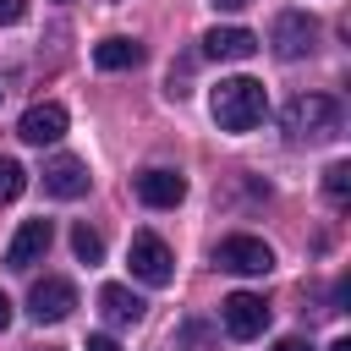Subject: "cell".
<instances>
[{
	"mask_svg": "<svg viewBox=\"0 0 351 351\" xmlns=\"http://www.w3.org/2000/svg\"><path fill=\"white\" fill-rule=\"evenodd\" d=\"M208 110H214L219 132H252L269 115V93L258 77H219L208 93Z\"/></svg>",
	"mask_w": 351,
	"mask_h": 351,
	"instance_id": "1",
	"label": "cell"
},
{
	"mask_svg": "<svg viewBox=\"0 0 351 351\" xmlns=\"http://www.w3.org/2000/svg\"><path fill=\"white\" fill-rule=\"evenodd\" d=\"M280 126H285L296 143L335 137V132H340V104H335L329 93H296V99L280 110Z\"/></svg>",
	"mask_w": 351,
	"mask_h": 351,
	"instance_id": "2",
	"label": "cell"
},
{
	"mask_svg": "<svg viewBox=\"0 0 351 351\" xmlns=\"http://www.w3.org/2000/svg\"><path fill=\"white\" fill-rule=\"evenodd\" d=\"M126 263H132V274H137L143 285H170V280H176V252H170L154 230H137V236H132Z\"/></svg>",
	"mask_w": 351,
	"mask_h": 351,
	"instance_id": "3",
	"label": "cell"
},
{
	"mask_svg": "<svg viewBox=\"0 0 351 351\" xmlns=\"http://www.w3.org/2000/svg\"><path fill=\"white\" fill-rule=\"evenodd\" d=\"M219 324H225L236 340H258V335L269 329V302L252 296V291H230V296L219 302Z\"/></svg>",
	"mask_w": 351,
	"mask_h": 351,
	"instance_id": "4",
	"label": "cell"
},
{
	"mask_svg": "<svg viewBox=\"0 0 351 351\" xmlns=\"http://www.w3.org/2000/svg\"><path fill=\"white\" fill-rule=\"evenodd\" d=\"M214 263L230 269V274H269V269H274V252H269V241H258V236H225V241L214 247Z\"/></svg>",
	"mask_w": 351,
	"mask_h": 351,
	"instance_id": "5",
	"label": "cell"
},
{
	"mask_svg": "<svg viewBox=\"0 0 351 351\" xmlns=\"http://www.w3.org/2000/svg\"><path fill=\"white\" fill-rule=\"evenodd\" d=\"M313 38H318V22H313L307 11H280L274 27H269V44H274L280 60H302V55L313 49Z\"/></svg>",
	"mask_w": 351,
	"mask_h": 351,
	"instance_id": "6",
	"label": "cell"
},
{
	"mask_svg": "<svg viewBox=\"0 0 351 351\" xmlns=\"http://www.w3.org/2000/svg\"><path fill=\"white\" fill-rule=\"evenodd\" d=\"M71 307H77V285L60 280V274H44V280L27 291V313H33L38 324H60V318H71Z\"/></svg>",
	"mask_w": 351,
	"mask_h": 351,
	"instance_id": "7",
	"label": "cell"
},
{
	"mask_svg": "<svg viewBox=\"0 0 351 351\" xmlns=\"http://www.w3.org/2000/svg\"><path fill=\"white\" fill-rule=\"evenodd\" d=\"M49 241H55V225H49V219H22V230H16L11 247H5V269H33V263L49 252Z\"/></svg>",
	"mask_w": 351,
	"mask_h": 351,
	"instance_id": "8",
	"label": "cell"
},
{
	"mask_svg": "<svg viewBox=\"0 0 351 351\" xmlns=\"http://www.w3.org/2000/svg\"><path fill=\"white\" fill-rule=\"evenodd\" d=\"M132 186H137V197H143L148 208H176V203L186 197V181H181V170H165V165H154V170L132 176Z\"/></svg>",
	"mask_w": 351,
	"mask_h": 351,
	"instance_id": "9",
	"label": "cell"
},
{
	"mask_svg": "<svg viewBox=\"0 0 351 351\" xmlns=\"http://www.w3.org/2000/svg\"><path fill=\"white\" fill-rule=\"evenodd\" d=\"M16 137H22V143H38V148H44V143H60V137H66V110H60V104H33V110L16 121Z\"/></svg>",
	"mask_w": 351,
	"mask_h": 351,
	"instance_id": "10",
	"label": "cell"
},
{
	"mask_svg": "<svg viewBox=\"0 0 351 351\" xmlns=\"http://www.w3.org/2000/svg\"><path fill=\"white\" fill-rule=\"evenodd\" d=\"M44 192H49V197H82V192H88V165L71 159V154L49 159V165H44Z\"/></svg>",
	"mask_w": 351,
	"mask_h": 351,
	"instance_id": "11",
	"label": "cell"
},
{
	"mask_svg": "<svg viewBox=\"0 0 351 351\" xmlns=\"http://www.w3.org/2000/svg\"><path fill=\"white\" fill-rule=\"evenodd\" d=\"M203 55H214V60H247V55H258V33H247V27H208L203 33Z\"/></svg>",
	"mask_w": 351,
	"mask_h": 351,
	"instance_id": "12",
	"label": "cell"
},
{
	"mask_svg": "<svg viewBox=\"0 0 351 351\" xmlns=\"http://www.w3.org/2000/svg\"><path fill=\"white\" fill-rule=\"evenodd\" d=\"M93 66L99 71H132V66H143V44L137 38H104V44H93Z\"/></svg>",
	"mask_w": 351,
	"mask_h": 351,
	"instance_id": "13",
	"label": "cell"
},
{
	"mask_svg": "<svg viewBox=\"0 0 351 351\" xmlns=\"http://www.w3.org/2000/svg\"><path fill=\"white\" fill-rule=\"evenodd\" d=\"M99 307H104L110 324H137L143 318V296L126 291V285H99Z\"/></svg>",
	"mask_w": 351,
	"mask_h": 351,
	"instance_id": "14",
	"label": "cell"
},
{
	"mask_svg": "<svg viewBox=\"0 0 351 351\" xmlns=\"http://www.w3.org/2000/svg\"><path fill=\"white\" fill-rule=\"evenodd\" d=\"M71 252H77L82 263H99V258H104V236H99L93 225H77V230H71Z\"/></svg>",
	"mask_w": 351,
	"mask_h": 351,
	"instance_id": "15",
	"label": "cell"
},
{
	"mask_svg": "<svg viewBox=\"0 0 351 351\" xmlns=\"http://www.w3.org/2000/svg\"><path fill=\"white\" fill-rule=\"evenodd\" d=\"M27 192V170L16 159H0V203H16Z\"/></svg>",
	"mask_w": 351,
	"mask_h": 351,
	"instance_id": "16",
	"label": "cell"
},
{
	"mask_svg": "<svg viewBox=\"0 0 351 351\" xmlns=\"http://www.w3.org/2000/svg\"><path fill=\"white\" fill-rule=\"evenodd\" d=\"M324 192H329V203H346V197H351V165H346V159H335V165L324 170Z\"/></svg>",
	"mask_w": 351,
	"mask_h": 351,
	"instance_id": "17",
	"label": "cell"
},
{
	"mask_svg": "<svg viewBox=\"0 0 351 351\" xmlns=\"http://www.w3.org/2000/svg\"><path fill=\"white\" fill-rule=\"evenodd\" d=\"M27 16V0H0V22L11 27V22H22Z\"/></svg>",
	"mask_w": 351,
	"mask_h": 351,
	"instance_id": "18",
	"label": "cell"
},
{
	"mask_svg": "<svg viewBox=\"0 0 351 351\" xmlns=\"http://www.w3.org/2000/svg\"><path fill=\"white\" fill-rule=\"evenodd\" d=\"M181 340H186V346H192V351H203V346H208V335H203V329H197V324H186V329H181Z\"/></svg>",
	"mask_w": 351,
	"mask_h": 351,
	"instance_id": "19",
	"label": "cell"
},
{
	"mask_svg": "<svg viewBox=\"0 0 351 351\" xmlns=\"http://www.w3.org/2000/svg\"><path fill=\"white\" fill-rule=\"evenodd\" d=\"M82 351H121V346H115L110 335H88V346H82Z\"/></svg>",
	"mask_w": 351,
	"mask_h": 351,
	"instance_id": "20",
	"label": "cell"
},
{
	"mask_svg": "<svg viewBox=\"0 0 351 351\" xmlns=\"http://www.w3.org/2000/svg\"><path fill=\"white\" fill-rule=\"evenodd\" d=\"M274 351H313V346H307V340H296V335H285V340H280Z\"/></svg>",
	"mask_w": 351,
	"mask_h": 351,
	"instance_id": "21",
	"label": "cell"
},
{
	"mask_svg": "<svg viewBox=\"0 0 351 351\" xmlns=\"http://www.w3.org/2000/svg\"><path fill=\"white\" fill-rule=\"evenodd\" d=\"M0 329H11V296L0 291Z\"/></svg>",
	"mask_w": 351,
	"mask_h": 351,
	"instance_id": "22",
	"label": "cell"
},
{
	"mask_svg": "<svg viewBox=\"0 0 351 351\" xmlns=\"http://www.w3.org/2000/svg\"><path fill=\"white\" fill-rule=\"evenodd\" d=\"M219 11H241V5H252V0H214Z\"/></svg>",
	"mask_w": 351,
	"mask_h": 351,
	"instance_id": "23",
	"label": "cell"
},
{
	"mask_svg": "<svg viewBox=\"0 0 351 351\" xmlns=\"http://www.w3.org/2000/svg\"><path fill=\"white\" fill-rule=\"evenodd\" d=\"M329 351H351V340H335V346H329Z\"/></svg>",
	"mask_w": 351,
	"mask_h": 351,
	"instance_id": "24",
	"label": "cell"
},
{
	"mask_svg": "<svg viewBox=\"0 0 351 351\" xmlns=\"http://www.w3.org/2000/svg\"><path fill=\"white\" fill-rule=\"evenodd\" d=\"M44 351H55V346H44Z\"/></svg>",
	"mask_w": 351,
	"mask_h": 351,
	"instance_id": "25",
	"label": "cell"
}]
</instances>
